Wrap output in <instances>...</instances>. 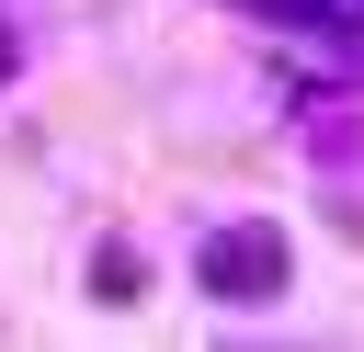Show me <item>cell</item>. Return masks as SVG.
<instances>
[{"instance_id": "obj_1", "label": "cell", "mask_w": 364, "mask_h": 352, "mask_svg": "<svg viewBox=\"0 0 364 352\" xmlns=\"http://www.w3.org/2000/svg\"><path fill=\"white\" fill-rule=\"evenodd\" d=\"M205 284H216L228 307H273V295H284V238H273V227H216V238H205Z\"/></svg>"}, {"instance_id": "obj_2", "label": "cell", "mask_w": 364, "mask_h": 352, "mask_svg": "<svg viewBox=\"0 0 364 352\" xmlns=\"http://www.w3.org/2000/svg\"><path fill=\"white\" fill-rule=\"evenodd\" d=\"M91 295H102V307H136V295H148V261H136V250H102V261H91Z\"/></svg>"}, {"instance_id": "obj_3", "label": "cell", "mask_w": 364, "mask_h": 352, "mask_svg": "<svg viewBox=\"0 0 364 352\" xmlns=\"http://www.w3.org/2000/svg\"><path fill=\"white\" fill-rule=\"evenodd\" d=\"M0 68H11V34H0Z\"/></svg>"}]
</instances>
